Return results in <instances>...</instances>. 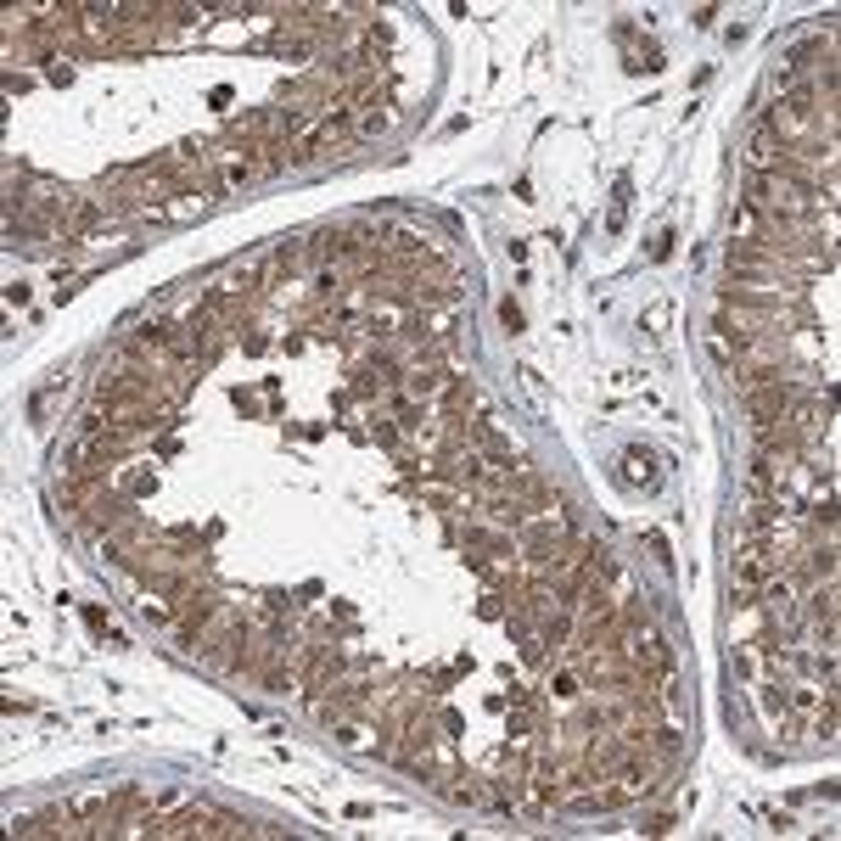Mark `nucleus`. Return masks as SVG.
<instances>
[{"label": "nucleus", "mask_w": 841, "mask_h": 841, "mask_svg": "<svg viewBox=\"0 0 841 841\" xmlns=\"http://www.w3.org/2000/svg\"><path fill=\"white\" fill-rule=\"evenodd\" d=\"M752 202L757 208H769V214H797L802 197L791 180H774V174H752Z\"/></svg>", "instance_id": "nucleus-1"}, {"label": "nucleus", "mask_w": 841, "mask_h": 841, "mask_svg": "<svg viewBox=\"0 0 841 841\" xmlns=\"http://www.w3.org/2000/svg\"><path fill=\"white\" fill-rule=\"evenodd\" d=\"M735 578H741L746 589L769 584V578H774V561H769V550H763V544H746V550H741V567H735Z\"/></svg>", "instance_id": "nucleus-2"}, {"label": "nucleus", "mask_w": 841, "mask_h": 841, "mask_svg": "<svg viewBox=\"0 0 841 841\" xmlns=\"http://www.w3.org/2000/svg\"><path fill=\"white\" fill-rule=\"evenodd\" d=\"M785 399H791L785 387H769V393H757V399H752V415H780Z\"/></svg>", "instance_id": "nucleus-3"}]
</instances>
